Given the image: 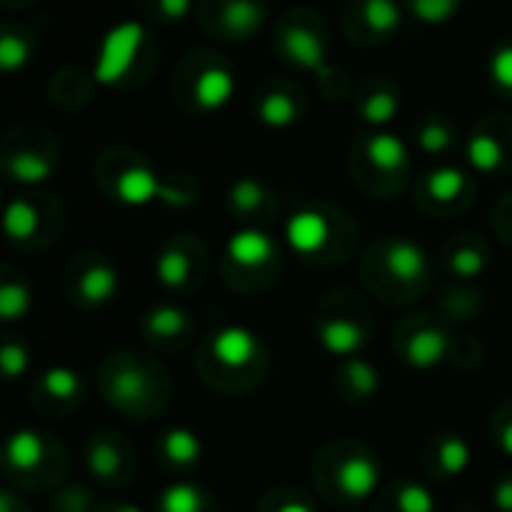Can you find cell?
Segmentation results:
<instances>
[{
	"label": "cell",
	"instance_id": "obj_4",
	"mask_svg": "<svg viewBox=\"0 0 512 512\" xmlns=\"http://www.w3.org/2000/svg\"><path fill=\"white\" fill-rule=\"evenodd\" d=\"M287 241L302 256H317L332 241V223L317 208H302L287 220Z\"/></svg>",
	"mask_w": 512,
	"mask_h": 512
},
{
	"label": "cell",
	"instance_id": "obj_20",
	"mask_svg": "<svg viewBox=\"0 0 512 512\" xmlns=\"http://www.w3.org/2000/svg\"><path fill=\"white\" fill-rule=\"evenodd\" d=\"M145 332L157 341H175L187 332V314L175 305H157L145 314Z\"/></svg>",
	"mask_w": 512,
	"mask_h": 512
},
{
	"label": "cell",
	"instance_id": "obj_25",
	"mask_svg": "<svg viewBox=\"0 0 512 512\" xmlns=\"http://www.w3.org/2000/svg\"><path fill=\"white\" fill-rule=\"evenodd\" d=\"M464 190H467V178H464V172L455 169V166L434 169V172L425 178V193H428L434 202H455Z\"/></svg>",
	"mask_w": 512,
	"mask_h": 512
},
{
	"label": "cell",
	"instance_id": "obj_6",
	"mask_svg": "<svg viewBox=\"0 0 512 512\" xmlns=\"http://www.w3.org/2000/svg\"><path fill=\"white\" fill-rule=\"evenodd\" d=\"M281 46H284V55H287L296 67L314 70V73L326 70V46H323L320 34H314L311 28H305V25H290V28L284 31Z\"/></svg>",
	"mask_w": 512,
	"mask_h": 512
},
{
	"label": "cell",
	"instance_id": "obj_3",
	"mask_svg": "<svg viewBox=\"0 0 512 512\" xmlns=\"http://www.w3.org/2000/svg\"><path fill=\"white\" fill-rule=\"evenodd\" d=\"M226 256H229L232 266L247 269V272H256V269H263V266H269L275 260V241L263 229L244 226V229H238V232L229 235Z\"/></svg>",
	"mask_w": 512,
	"mask_h": 512
},
{
	"label": "cell",
	"instance_id": "obj_9",
	"mask_svg": "<svg viewBox=\"0 0 512 512\" xmlns=\"http://www.w3.org/2000/svg\"><path fill=\"white\" fill-rule=\"evenodd\" d=\"M380 485V464L371 455H350L338 467V488L350 500H365L377 491Z\"/></svg>",
	"mask_w": 512,
	"mask_h": 512
},
{
	"label": "cell",
	"instance_id": "obj_35",
	"mask_svg": "<svg viewBox=\"0 0 512 512\" xmlns=\"http://www.w3.org/2000/svg\"><path fill=\"white\" fill-rule=\"evenodd\" d=\"M410 10L422 25H446L458 16L461 0H410Z\"/></svg>",
	"mask_w": 512,
	"mask_h": 512
},
{
	"label": "cell",
	"instance_id": "obj_29",
	"mask_svg": "<svg viewBox=\"0 0 512 512\" xmlns=\"http://www.w3.org/2000/svg\"><path fill=\"white\" fill-rule=\"evenodd\" d=\"M205 497L193 482H175L160 494V512H202Z\"/></svg>",
	"mask_w": 512,
	"mask_h": 512
},
{
	"label": "cell",
	"instance_id": "obj_2",
	"mask_svg": "<svg viewBox=\"0 0 512 512\" xmlns=\"http://www.w3.org/2000/svg\"><path fill=\"white\" fill-rule=\"evenodd\" d=\"M115 196L124 202V205H148V202H166V205H187L193 196L163 184L151 169L145 166H130L118 175L115 181Z\"/></svg>",
	"mask_w": 512,
	"mask_h": 512
},
{
	"label": "cell",
	"instance_id": "obj_1",
	"mask_svg": "<svg viewBox=\"0 0 512 512\" xmlns=\"http://www.w3.org/2000/svg\"><path fill=\"white\" fill-rule=\"evenodd\" d=\"M142 43H145V28L139 22L115 25L100 43L97 64H94V79L100 85H118L130 73V67L136 64Z\"/></svg>",
	"mask_w": 512,
	"mask_h": 512
},
{
	"label": "cell",
	"instance_id": "obj_28",
	"mask_svg": "<svg viewBox=\"0 0 512 512\" xmlns=\"http://www.w3.org/2000/svg\"><path fill=\"white\" fill-rule=\"evenodd\" d=\"M43 395L52 398V401H61V404H70L73 398H79L82 392V380L76 371L70 368H49L43 374V383H40Z\"/></svg>",
	"mask_w": 512,
	"mask_h": 512
},
{
	"label": "cell",
	"instance_id": "obj_46",
	"mask_svg": "<svg viewBox=\"0 0 512 512\" xmlns=\"http://www.w3.org/2000/svg\"><path fill=\"white\" fill-rule=\"evenodd\" d=\"M115 512H142L139 506H133V503H124V506H118Z\"/></svg>",
	"mask_w": 512,
	"mask_h": 512
},
{
	"label": "cell",
	"instance_id": "obj_27",
	"mask_svg": "<svg viewBox=\"0 0 512 512\" xmlns=\"http://www.w3.org/2000/svg\"><path fill=\"white\" fill-rule=\"evenodd\" d=\"M88 470L97 476V479H115L118 476V470H121V449L112 443V440H106V437H97L91 446H88Z\"/></svg>",
	"mask_w": 512,
	"mask_h": 512
},
{
	"label": "cell",
	"instance_id": "obj_16",
	"mask_svg": "<svg viewBox=\"0 0 512 512\" xmlns=\"http://www.w3.org/2000/svg\"><path fill=\"white\" fill-rule=\"evenodd\" d=\"M365 154H368L371 166H377L380 172H401L410 157L404 139L395 133H371L365 142Z\"/></svg>",
	"mask_w": 512,
	"mask_h": 512
},
{
	"label": "cell",
	"instance_id": "obj_43",
	"mask_svg": "<svg viewBox=\"0 0 512 512\" xmlns=\"http://www.w3.org/2000/svg\"><path fill=\"white\" fill-rule=\"evenodd\" d=\"M0 512H19V500L4 488H0Z\"/></svg>",
	"mask_w": 512,
	"mask_h": 512
},
{
	"label": "cell",
	"instance_id": "obj_24",
	"mask_svg": "<svg viewBox=\"0 0 512 512\" xmlns=\"http://www.w3.org/2000/svg\"><path fill=\"white\" fill-rule=\"evenodd\" d=\"M467 163L476 172H497L503 166V145L491 133H476L467 142Z\"/></svg>",
	"mask_w": 512,
	"mask_h": 512
},
{
	"label": "cell",
	"instance_id": "obj_19",
	"mask_svg": "<svg viewBox=\"0 0 512 512\" xmlns=\"http://www.w3.org/2000/svg\"><path fill=\"white\" fill-rule=\"evenodd\" d=\"M256 115H260V121L272 130H284V127H293L296 118H299V103L296 97H290L287 91H272L260 100V106H256Z\"/></svg>",
	"mask_w": 512,
	"mask_h": 512
},
{
	"label": "cell",
	"instance_id": "obj_37",
	"mask_svg": "<svg viewBox=\"0 0 512 512\" xmlns=\"http://www.w3.org/2000/svg\"><path fill=\"white\" fill-rule=\"evenodd\" d=\"M485 263H488V256L482 253V247L464 244V247H458V250L452 253L449 269H452L455 275H461V278H476V275L485 269Z\"/></svg>",
	"mask_w": 512,
	"mask_h": 512
},
{
	"label": "cell",
	"instance_id": "obj_8",
	"mask_svg": "<svg viewBox=\"0 0 512 512\" xmlns=\"http://www.w3.org/2000/svg\"><path fill=\"white\" fill-rule=\"evenodd\" d=\"M386 272L401 284H419L428 272V256L416 241L398 238L386 247Z\"/></svg>",
	"mask_w": 512,
	"mask_h": 512
},
{
	"label": "cell",
	"instance_id": "obj_11",
	"mask_svg": "<svg viewBox=\"0 0 512 512\" xmlns=\"http://www.w3.org/2000/svg\"><path fill=\"white\" fill-rule=\"evenodd\" d=\"M263 7L256 0H226L220 10V25L232 40H247L263 28Z\"/></svg>",
	"mask_w": 512,
	"mask_h": 512
},
{
	"label": "cell",
	"instance_id": "obj_14",
	"mask_svg": "<svg viewBox=\"0 0 512 512\" xmlns=\"http://www.w3.org/2000/svg\"><path fill=\"white\" fill-rule=\"evenodd\" d=\"M118 293V272L109 263H91L79 281H76V296L85 305H106Z\"/></svg>",
	"mask_w": 512,
	"mask_h": 512
},
{
	"label": "cell",
	"instance_id": "obj_15",
	"mask_svg": "<svg viewBox=\"0 0 512 512\" xmlns=\"http://www.w3.org/2000/svg\"><path fill=\"white\" fill-rule=\"evenodd\" d=\"M4 458L13 470L25 473V470H34L43 464L46 458V440L43 434L31 431V428H22V431H13L7 437V449H4Z\"/></svg>",
	"mask_w": 512,
	"mask_h": 512
},
{
	"label": "cell",
	"instance_id": "obj_21",
	"mask_svg": "<svg viewBox=\"0 0 512 512\" xmlns=\"http://www.w3.org/2000/svg\"><path fill=\"white\" fill-rule=\"evenodd\" d=\"M362 22L374 37H392L401 28V7L395 0H362Z\"/></svg>",
	"mask_w": 512,
	"mask_h": 512
},
{
	"label": "cell",
	"instance_id": "obj_17",
	"mask_svg": "<svg viewBox=\"0 0 512 512\" xmlns=\"http://www.w3.org/2000/svg\"><path fill=\"white\" fill-rule=\"evenodd\" d=\"M0 226H4V235L10 241L25 244L40 232V211L31 199H13L4 208V220H0Z\"/></svg>",
	"mask_w": 512,
	"mask_h": 512
},
{
	"label": "cell",
	"instance_id": "obj_23",
	"mask_svg": "<svg viewBox=\"0 0 512 512\" xmlns=\"http://www.w3.org/2000/svg\"><path fill=\"white\" fill-rule=\"evenodd\" d=\"M187 278H190V256H187V250L169 244L157 256V281L163 287H169V290H178V287L187 284Z\"/></svg>",
	"mask_w": 512,
	"mask_h": 512
},
{
	"label": "cell",
	"instance_id": "obj_41",
	"mask_svg": "<svg viewBox=\"0 0 512 512\" xmlns=\"http://www.w3.org/2000/svg\"><path fill=\"white\" fill-rule=\"evenodd\" d=\"M157 4H160V13H163V19H169V22H178V19H184V16L190 13L193 0H157Z\"/></svg>",
	"mask_w": 512,
	"mask_h": 512
},
{
	"label": "cell",
	"instance_id": "obj_32",
	"mask_svg": "<svg viewBox=\"0 0 512 512\" xmlns=\"http://www.w3.org/2000/svg\"><path fill=\"white\" fill-rule=\"evenodd\" d=\"M467 464H470V446H467L464 437L449 434V437H443L437 443V467L446 476H455V473L467 470Z\"/></svg>",
	"mask_w": 512,
	"mask_h": 512
},
{
	"label": "cell",
	"instance_id": "obj_42",
	"mask_svg": "<svg viewBox=\"0 0 512 512\" xmlns=\"http://www.w3.org/2000/svg\"><path fill=\"white\" fill-rule=\"evenodd\" d=\"M494 506L500 512H512V479H503L494 485Z\"/></svg>",
	"mask_w": 512,
	"mask_h": 512
},
{
	"label": "cell",
	"instance_id": "obj_34",
	"mask_svg": "<svg viewBox=\"0 0 512 512\" xmlns=\"http://www.w3.org/2000/svg\"><path fill=\"white\" fill-rule=\"evenodd\" d=\"M31 55H34V49L22 34H4V37H0V70H4V73L25 70Z\"/></svg>",
	"mask_w": 512,
	"mask_h": 512
},
{
	"label": "cell",
	"instance_id": "obj_38",
	"mask_svg": "<svg viewBox=\"0 0 512 512\" xmlns=\"http://www.w3.org/2000/svg\"><path fill=\"white\" fill-rule=\"evenodd\" d=\"M488 76L500 91L512 94V43H503L494 49V55L488 61Z\"/></svg>",
	"mask_w": 512,
	"mask_h": 512
},
{
	"label": "cell",
	"instance_id": "obj_5",
	"mask_svg": "<svg viewBox=\"0 0 512 512\" xmlns=\"http://www.w3.org/2000/svg\"><path fill=\"white\" fill-rule=\"evenodd\" d=\"M211 350H214V359L223 365V368H244L256 359L260 353V338H256L247 326H223L214 341H211Z\"/></svg>",
	"mask_w": 512,
	"mask_h": 512
},
{
	"label": "cell",
	"instance_id": "obj_40",
	"mask_svg": "<svg viewBox=\"0 0 512 512\" xmlns=\"http://www.w3.org/2000/svg\"><path fill=\"white\" fill-rule=\"evenodd\" d=\"M416 142L425 154H443L452 145V130L443 121H428V124H422Z\"/></svg>",
	"mask_w": 512,
	"mask_h": 512
},
{
	"label": "cell",
	"instance_id": "obj_39",
	"mask_svg": "<svg viewBox=\"0 0 512 512\" xmlns=\"http://www.w3.org/2000/svg\"><path fill=\"white\" fill-rule=\"evenodd\" d=\"M31 365V356L25 350V344L19 341H7L0 344V374L4 377H22Z\"/></svg>",
	"mask_w": 512,
	"mask_h": 512
},
{
	"label": "cell",
	"instance_id": "obj_7",
	"mask_svg": "<svg viewBox=\"0 0 512 512\" xmlns=\"http://www.w3.org/2000/svg\"><path fill=\"white\" fill-rule=\"evenodd\" d=\"M235 94V76L229 73V67L223 64H214V67H205L196 82H193V100L202 112H217L223 109Z\"/></svg>",
	"mask_w": 512,
	"mask_h": 512
},
{
	"label": "cell",
	"instance_id": "obj_31",
	"mask_svg": "<svg viewBox=\"0 0 512 512\" xmlns=\"http://www.w3.org/2000/svg\"><path fill=\"white\" fill-rule=\"evenodd\" d=\"M362 118L371 124V127H383V124H389L395 115H398V97H395V91H389V88H380V91H371L365 100H362Z\"/></svg>",
	"mask_w": 512,
	"mask_h": 512
},
{
	"label": "cell",
	"instance_id": "obj_45",
	"mask_svg": "<svg viewBox=\"0 0 512 512\" xmlns=\"http://www.w3.org/2000/svg\"><path fill=\"white\" fill-rule=\"evenodd\" d=\"M278 512H314V509L308 503H302V500H293V503H284Z\"/></svg>",
	"mask_w": 512,
	"mask_h": 512
},
{
	"label": "cell",
	"instance_id": "obj_12",
	"mask_svg": "<svg viewBox=\"0 0 512 512\" xmlns=\"http://www.w3.org/2000/svg\"><path fill=\"white\" fill-rule=\"evenodd\" d=\"M317 335H320L323 350L332 356H353L368 341V332L353 320H326V323H320Z\"/></svg>",
	"mask_w": 512,
	"mask_h": 512
},
{
	"label": "cell",
	"instance_id": "obj_33",
	"mask_svg": "<svg viewBox=\"0 0 512 512\" xmlns=\"http://www.w3.org/2000/svg\"><path fill=\"white\" fill-rule=\"evenodd\" d=\"M344 386H347L353 395H359V398H371V395L380 389V374L374 371L371 362L353 359V362L344 365Z\"/></svg>",
	"mask_w": 512,
	"mask_h": 512
},
{
	"label": "cell",
	"instance_id": "obj_22",
	"mask_svg": "<svg viewBox=\"0 0 512 512\" xmlns=\"http://www.w3.org/2000/svg\"><path fill=\"white\" fill-rule=\"evenodd\" d=\"M34 308V296L31 287L25 281H4L0 284V320L13 323V320H25Z\"/></svg>",
	"mask_w": 512,
	"mask_h": 512
},
{
	"label": "cell",
	"instance_id": "obj_18",
	"mask_svg": "<svg viewBox=\"0 0 512 512\" xmlns=\"http://www.w3.org/2000/svg\"><path fill=\"white\" fill-rule=\"evenodd\" d=\"M160 452L175 467H193L202 458V440L190 428H169L160 440Z\"/></svg>",
	"mask_w": 512,
	"mask_h": 512
},
{
	"label": "cell",
	"instance_id": "obj_10",
	"mask_svg": "<svg viewBox=\"0 0 512 512\" xmlns=\"http://www.w3.org/2000/svg\"><path fill=\"white\" fill-rule=\"evenodd\" d=\"M449 350V338L443 329H434V326H425L419 332H413L407 338V347H404V356H407V365L410 368H419V371H428V368H437L443 362Z\"/></svg>",
	"mask_w": 512,
	"mask_h": 512
},
{
	"label": "cell",
	"instance_id": "obj_30",
	"mask_svg": "<svg viewBox=\"0 0 512 512\" xmlns=\"http://www.w3.org/2000/svg\"><path fill=\"white\" fill-rule=\"evenodd\" d=\"M269 199V190L263 181H256V178H238L229 190V202L238 214H253V211H260Z\"/></svg>",
	"mask_w": 512,
	"mask_h": 512
},
{
	"label": "cell",
	"instance_id": "obj_13",
	"mask_svg": "<svg viewBox=\"0 0 512 512\" xmlns=\"http://www.w3.org/2000/svg\"><path fill=\"white\" fill-rule=\"evenodd\" d=\"M109 398L124 410H139L151 395V380L142 368H118L109 380Z\"/></svg>",
	"mask_w": 512,
	"mask_h": 512
},
{
	"label": "cell",
	"instance_id": "obj_44",
	"mask_svg": "<svg viewBox=\"0 0 512 512\" xmlns=\"http://www.w3.org/2000/svg\"><path fill=\"white\" fill-rule=\"evenodd\" d=\"M500 449L506 452V455H512V422H506L503 428H500Z\"/></svg>",
	"mask_w": 512,
	"mask_h": 512
},
{
	"label": "cell",
	"instance_id": "obj_26",
	"mask_svg": "<svg viewBox=\"0 0 512 512\" xmlns=\"http://www.w3.org/2000/svg\"><path fill=\"white\" fill-rule=\"evenodd\" d=\"M10 175L22 184H40L52 175V160L40 151H19L7 163Z\"/></svg>",
	"mask_w": 512,
	"mask_h": 512
},
{
	"label": "cell",
	"instance_id": "obj_36",
	"mask_svg": "<svg viewBox=\"0 0 512 512\" xmlns=\"http://www.w3.org/2000/svg\"><path fill=\"white\" fill-rule=\"evenodd\" d=\"M437 500L434 491L422 482H404L398 488V509L401 512H434Z\"/></svg>",
	"mask_w": 512,
	"mask_h": 512
}]
</instances>
